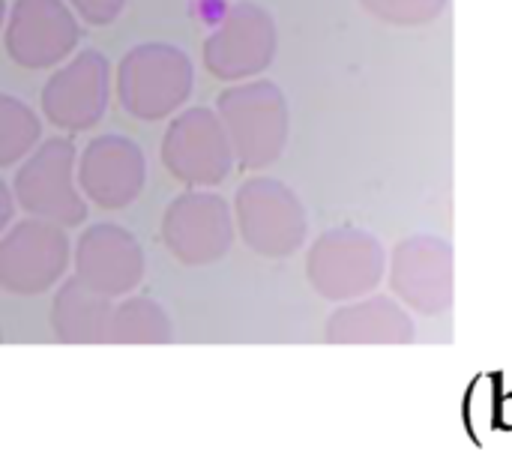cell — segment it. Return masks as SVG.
Here are the masks:
<instances>
[{
	"label": "cell",
	"mask_w": 512,
	"mask_h": 470,
	"mask_svg": "<svg viewBox=\"0 0 512 470\" xmlns=\"http://www.w3.org/2000/svg\"><path fill=\"white\" fill-rule=\"evenodd\" d=\"M234 210L216 192L189 189L162 216V243L186 267L216 264L234 243Z\"/></svg>",
	"instance_id": "8"
},
{
	"label": "cell",
	"mask_w": 512,
	"mask_h": 470,
	"mask_svg": "<svg viewBox=\"0 0 512 470\" xmlns=\"http://www.w3.org/2000/svg\"><path fill=\"white\" fill-rule=\"evenodd\" d=\"M330 345H411L414 318L393 297H360L339 306L324 327Z\"/></svg>",
	"instance_id": "15"
},
{
	"label": "cell",
	"mask_w": 512,
	"mask_h": 470,
	"mask_svg": "<svg viewBox=\"0 0 512 470\" xmlns=\"http://www.w3.org/2000/svg\"><path fill=\"white\" fill-rule=\"evenodd\" d=\"M12 213H15V195H12V189L0 180V234H3L6 225L12 222Z\"/></svg>",
	"instance_id": "21"
},
{
	"label": "cell",
	"mask_w": 512,
	"mask_h": 470,
	"mask_svg": "<svg viewBox=\"0 0 512 470\" xmlns=\"http://www.w3.org/2000/svg\"><path fill=\"white\" fill-rule=\"evenodd\" d=\"M66 3L75 9V15H81L93 27H105L117 21L126 6V0H66Z\"/></svg>",
	"instance_id": "20"
},
{
	"label": "cell",
	"mask_w": 512,
	"mask_h": 470,
	"mask_svg": "<svg viewBox=\"0 0 512 470\" xmlns=\"http://www.w3.org/2000/svg\"><path fill=\"white\" fill-rule=\"evenodd\" d=\"M111 99V63L102 51L87 48L63 63L42 87V114L51 126L75 135L93 129Z\"/></svg>",
	"instance_id": "10"
},
{
	"label": "cell",
	"mask_w": 512,
	"mask_h": 470,
	"mask_svg": "<svg viewBox=\"0 0 512 470\" xmlns=\"http://www.w3.org/2000/svg\"><path fill=\"white\" fill-rule=\"evenodd\" d=\"M450 0H360V6L378 21L396 27H420L435 21Z\"/></svg>",
	"instance_id": "19"
},
{
	"label": "cell",
	"mask_w": 512,
	"mask_h": 470,
	"mask_svg": "<svg viewBox=\"0 0 512 470\" xmlns=\"http://www.w3.org/2000/svg\"><path fill=\"white\" fill-rule=\"evenodd\" d=\"M78 153L72 138L54 135L36 144L12 180V195L18 207L30 216L57 222L63 228H75L87 219V201L75 186Z\"/></svg>",
	"instance_id": "3"
},
{
	"label": "cell",
	"mask_w": 512,
	"mask_h": 470,
	"mask_svg": "<svg viewBox=\"0 0 512 470\" xmlns=\"http://www.w3.org/2000/svg\"><path fill=\"white\" fill-rule=\"evenodd\" d=\"M0 342H3V330H0Z\"/></svg>",
	"instance_id": "23"
},
{
	"label": "cell",
	"mask_w": 512,
	"mask_h": 470,
	"mask_svg": "<svg viewBox=\"0 0 512 470\" xmlns=\"http://www.w3.org/2000/svg\"><path fill=\"white\" fill-rule=\"evenodd\" d=\"M42 138L39 114L18 96L0 93V168L24 159Z\"/></svg>",
	"instance_id": "18"
},
{
	"label": "cell",
	"mask_w": 512,
	"mask_h": 470,
	"mask_svg": "<svg viewBox=\"0 0 512 470\" xmlns=\"http://www.w3.org/2000/svg\"><path fill=\"white\" fill-rule=\"evenodd\" d=\"M159 153L168 174L189 189L219 186L237 162L219 111L204 105L186 108L168 123Z\"/></svg>",
	"instance_id": "6"
},
{
	"label": "cell",
	"mask_w": 512,
	"mask_h": 470,
	"mask_svg": "<svg viewBox=\"0 0 512 470\" xmlns=\"http://www.w3.org/2000/svg\"><path fill=\"white\" fill-rule=\"evenodd\" d=\"M72 249L63 225L30 216L0 234V288L18 297L51 291L66 267Z\"/></svg>",
	"instance_id": "7"
},
{
	"label": "cell",
	"mask_w": 512,
	"mask_h": 470,
	"mask_svg": "<svg viewBox=\"0 0 512 470\" xmlns=\"http://www.w3.org/2000/svg\"><path fill=\"white\" fill-rule=\"evenodd\" d=\"M216 111L234 147V159L246 171L273 165L291 129L288 99L273 81H234L216 99Z\"/></svg>",
	"instance_id": "2"
},
{
	"label": "cell",
	"mask_w": 512,
	"mask_h": 470,
	"mask_svg": "<svg viewBox=\"0 0 512 470\" xmlns=\"http://www.w3.org/2000/svg\"><path fill=\"white\" fill-rule=\"evenodd\" d=\"M3 21H6V0H0V27H3Z\"/></svg>",
	"instance_id": "22"
},
{
	"label": "cell",
	"mask_w": 512,
	"mask_h": 470,
	"mask_svg": "<svg viewBox=\"0 0 512 470\" xmlns=\"http://www.w3.org/2000/svg\"><path fill=\"white\" fill-rule=\"evenodd\" d=\"M276 48L273 15L255 3H237L204 39V66L219 81H249L273 63Z\"/></svg>",
	"instance_id": "9"
},
{
	"label": "cell",
	"mask_w": 512,
	"mask_h": 470,
	"mask_svg": "<svg viewBox=\"0 0 512 470\" xmlns=\"http://www.w3.org/2000/svg\"><path fill=\"white\" fill-rule=\"evenodd\" d=\"M75 276L105 297H123L135 291L144 279L147 258L141 243L120 225L96 222L90 225L72 252Z\"/></svg>",
	"instance_id": "14"
},
{
	"label": "cell",
	"mask_w": 512,
	"mask_h": 470,
	"mask_svg": "<svg viewBox=\"0 0 512 470\" xmlns=\"http://www.w3.org/2000/svg\"><path fill=\"white\" fill-rule=\"evenodd\" d=\"M174 327L168 312L150 297H126L114 303L102 345H168Z\"/></svg>",
	"instance_id": "17"
},
{
	"label": "cell",
	"mask_w": 512,
	"mask_h": 470,
	"mask_svg": "<svg viewBox=\"0 0 512 470\" xmlns=\"http://www.w3.org/2000/svg\"><path fill=\"white\" fill-rule=\"evenodd\" d=\"M111 309V297L93 291L78 276L66 279L51 300L54 339L63 345H102Z\"/></svg>",
	"instance_id": "16"
},
{
	"label": "cell",
	"mask_w": 512,
	"mask_h": 470,
	"mask_svg": "<svg viewBox=\"0 0 512 470\" xmlns=\"http://www.w3.org/2000/svg\"><path fill=\"white\" fill-rule=\"evenodd\" d=\"M234 222L243 243L261 258H288L306 240L303 201L273 177H252L237 189Z\"/></svg>",
	"instance_id": "5"
},
{
	"label": "cell",
	"mask_w": 512,
	"mask_h": 470,
	"mask_svg": "<svg viewBox=\"0 0 512 470\" xmlns=\"http://www.w3.org/2000/svg\"><path fill=\"white\" fill-rule=\"evenodd\" d=\"M195 84V66L189 54L168 42H144L123 54L117 66V102L144 123L177 114Z\"/></svg>",
	"instance_id": "1"
},
{
	"label": "cell",
	"mask_w": 512,
	"mask_h": 470,
	"mask_svg": "<svg viewBox=\"0 0 512 470\" xmlns=\"http://www.w3.org/2000/svg\"><path fill=\"white\" fill-rule=\"evenodd\" d=\"M147 183L144 150L126 135H99L78 156V186L102 210H126Z\"/></svg>",
	"instance_id": "13"
},
{
	"label": "cell",
	"mask_w": 512,
	"mask_h": 470,
	"mask_svg": "<svg viewBox=\"0 0 512 470\" xmlns=\"http://www.w3.org/2000/svg\"><path fill=\"white\" fill-rule=\"evenodd\" d=\"M387 273L384 246L360 228L321 234L306 255V279L330 303H351L372 294Z\"/></svg>",
	"instance_id": "4"
},
{
	"label": "cell",
	"mask_w": 512,
	"mask_h": 470,
	"mask_svg": "<svg viewBox=\"0 0 512 470\" xmlns=\"http://www.w3.org/2000/svg\"><path fill=\"white\" fill-rule=\"evenodd\" d=\"M81 30L66 0H15L6 15V54L21 69H48L69 57Z\"/></svg>",
	"instance_id": "11"
},
{
	"label": "cell",
	"mask_w": 512,
	"mask_h": 470,
	"mask_svg": "<svg viewBox=\"0 0 512 470\" xmlns=\"http://www.w3.org/2000/svg\"><path fill=\"white\" fill-rule=\"evenodd\" d=\"M390 285L417 315H444L453 306V246L435 234L405 237L390 258Z\"/></svg>",
	"instance_id": "12"
}]
</instances>
